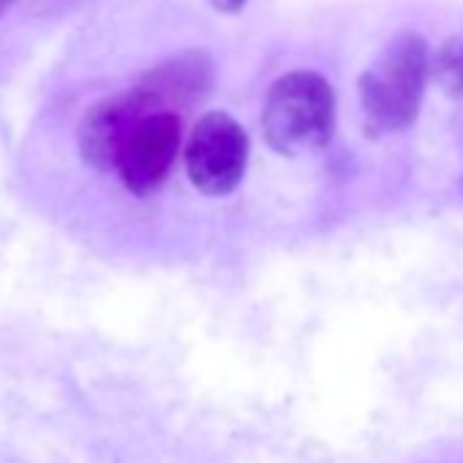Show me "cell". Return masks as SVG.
<instances>
[{
  "label": "cell",
  "instance_id": "obj_1",
  "mask_svg": "<svg viewBox=\"0 0 463 463\" xmlns=\"http://www.w3.org/2000/svg\"><path fill=\"white\" fill-rule=\"evenodd\" d=\"M428 47L417 33H398L360 77V107L365 131L373 137L395 134L417 120L425 82Z\"/></svg>",
  "mask_w": 463,
  "mask_h": 463
},
{
  "label": "cell",
  "instance_id": "obj_2",
  "mask_svg": "<svg viewBox=\"0 0 463 463\" xmlns=\"http://www.w3.org/2000/svg\"><path fill=\"white\" fill-rule=\"evenodd\" d=\"M262 131L281 156H303L330 145L335 134V90L317 71L279 77L262 107Z\"/></svg>",
  "mask_w": 463,
  "mask_h": 463
},
{
  "label": "cell",
  "instance_id": "obj_3",
  "mask_svg": "<svg viewBox=\"0 0 463 463\" xmlns=\"http://www.w3.org/2000/svg\"><path fill=\"white\" fill-rule=\"evenodd\" d=\"M251 142L246 128L229 112H204L185 147V172L204 196H229L246 177Z\"/></svg>",
  "mask_w": 463,
  "mask_h": 463
},
{
  "label": "cell",
  "instance_id": "obj_4",
  "mask_svg": "<svg viewBox=\"0 0 463 463\" xmlns=\"http://www.w3.org/2000/svg\"><path fill=\"white\" fill-rule=\"evenodd\" d=\"M180 150V118L177 112L150 109L128 131L115 172L134 196H150L158 191Z\"/></svg>",
  "mask_w": 463,
  "mask_h": 463
},
{
  "label": "cell",
  "instance_id": "obj_5",
  "mask_svg": "<svg viewBox=\"0 0 463 463\" xmlns=\"http://www.w3.org/2000/svg\"><path fill=\"white\" fill-rule=\"evenodd\" d=\"M145 112H150V104L137 88L96 101L85 112L77 131L82 161L99 172H112L128 131Z\"/></svg>",
  "mask_w": 463,
  "mask_h": 463
},
{
  "label": "cell",
  "instance_id": "obj_6",
  "mask_svg": "<svg viewBox=\"0 0 463 463\" xmlns=\"http://www.w3.org/2000/svg\"><path fill=\"white\" fill-rule=\"evenodd\" d=\"M215 88V63L204 50H185L153 66L137 85L150 109L183 112L202 104Z\"/></svg>",
  "mask_w": 463,
  "mask_h": 463
},
{
  "label": "cell",
  "instance_id": "obj_7",
  "mask_svg": "<svg viewBox=\"0 0 463 463\" xmlns=\"http://www.w3.org/2000/svg\"><path fill=\"white\" fill-rule=\"evenodd\" d=\"M428 74L447 96H463V33L447 39L428 61Z\"/></svg>",
  "mask_w": 463,
  "mask_h": 463
},
{
  "label": "cell",
  "instance_id": "obj_8",
  "mask_svg": "<svg viewBox=\"0 0 463 463\" xmlns=\"http://www.w3.org/2000/svg\"><path fill=\"white\" fill-rule=\"evenodd\" d=\"M246 4L249 0H213V9L221 14H238V12H243Z\"/></svg>",
  "mask_w": 463,
  "mask_h": 463
},
{
  "label": "cell",
  "instance_id": "obj_9",
  "mask_svg": "<svg viewBox=\"0 0 463 463\" xmlns=\"http://www.w3.org/2000/svg\"><path fill=\"white\" fill-rule=\"evenodd\" d=\"M12 4H14V0H0V17H4L12 9Z\"/></svg>",
  "mask_w": 463,
  "mask_h": 463
}]
</instances>
